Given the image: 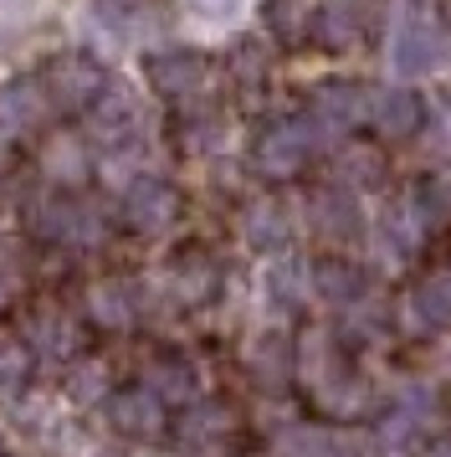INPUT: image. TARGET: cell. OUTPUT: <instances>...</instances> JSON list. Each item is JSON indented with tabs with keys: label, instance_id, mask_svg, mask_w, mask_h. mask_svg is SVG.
I'll return each instance as SVG.
<instances>
[{
	"label": "cell",
	"instance_id": "obj_3",
	"mask_svg": "<svg viewBox=\"0 0 451 457\" xmlns=\"http://www.w3.org/2000/svg\"><path fill=\"white\" fill-rule=\"evenodd\" d=\"M41 87H46V98L57 113H87V108L98 104V93L108 87V67L93 57V52H57V57H46V67L37 72Z\"/></svg>",
	"mask_w": 451,
	"mask_h": 457
},
{
	"label": "cell",
	"instance_id": "obj_11",
	"mask_svg": "<svg viewBox=\"0 0 451 457\" xmlns=\"http://www.w3.org/2000/svg\"><path fill=\"white\" fill-rule=\"evenodd\" d=\"M180 442L190 447L195 457H226L231 453V442H236V406L226 401V395H195L180 416Z\"/></svg>",
	"mask_w": 451,
	"mask_h": 457
},
{
	"label": "cell",
	"instance_id": "obj_20",
	"mask_svg": "<svg viewBox=\"0 0 451 457\" xmlns=\"http://www.w3.org/2000/svg\"><path fill=\"white\" fill-rule=\"evenodd\" d=\"M236 231H242V242L251 252H262V257H277L287 252L292 242V216L277 195H251L242 211H236Z\"/></svg>",
	"mask_w": 451,
	"mask_h": 457
},
{
	"label": "cell",
	"instance_id": "obj_36",
	"mask_svg": "<svg viewBox=\"0 0 451 457\" xmlns=\"http://www.w3.org/2000/svg\"><path fill=\"white\" fill-rule=\"evenodd\" d=\"M426 457H451V442H436V447H430Z\"/></svg>",
	"mask_w": 451,
	"mask_h": 457
},
{
	"label": "cell",
	"instance_id": "obj_19",
	"mask_svg": "<svg viewBox=\"0 0 451 457\" xmlns=\"http://www.w3.org/2000/svg\"><path fill=\"white\" fill-rule=\"evenodd\" d=\"M20 339L31 345V354H41V360H72L82 345V329L78 319H72V309H62V303H37V309L26 313V329H20Z\"/></svg>",
	"mask_w": 451,
	"mask_h": 457
},
{
	"label": "cell",
	"instance_id": "obj_37",
	"mask_svg": "<svg viewBox=\"0 0 451 457\" xmlns=\"http://www.w3.org/2000/svg\"><path fill=\"white\" fill-rule=\"evenodd\" d=\"M5 293H11V288H5V283H0V303H5Z\"/></svg>",
	"mask_w": 451,
	"mask_h": 457
},
{
	"label": "cell",
	"instance_id": "obj_5",
	"mask_svg": "<svg viewBox=\"0 0 451 457\" xmlns=\"http://www.w3.org/2000/svg\"><path fill=\"white\" fill-rule=\"evenodd\" d=\"M390 67H395V78H406V83H421V78L447 72L451 67V31L426 21V16L400 21L395 37H390Z\"/></svg>",
	"mask_w": 451,
	"mask_h": 457
},
{
	"label": "cell",
	"instance_id": "obj_29",
	"mask_svg": "<svg viewBox=\"0 0 451 457\" xmlns=\"http://www.w3.org/2000/svg\"><path fill=\"white\" fill-rule=\"evenodd\" d=\"M266 298H272V309H283V313H292L308 298V268L292 252L272 257V268H266Z\"/></svg>",
	"mask_w": 451,
	"mask_h": 457
},
{
	"label": "cell",
	"instance_id": "obj_2",
	"mask_svg": "<svg viewBox=\"0 0 451 457\" xmlns=\"http://www.w3.org/2000/svg\"><path fill=\"white\" fill-rule=\"evenodd\" d=\"M318 149H324V139L308 124V113H283V119H266L262 134L251 139V170L272 186H283L318 160Z\"/></svg>",
	"mask_w": 451,
	"mask_h": 457
},
{
	"label": "cell",
	"instance_id": "obj_24",
	"mask_svg": "<svg viewBox=\"0 0 451 457\" xmlns=\"http://www.w3.org/2000/svg\"><path fill=\"white\" fill-rule=\"evenodd\" d=\"M144 386L175 411V406H190V401L201 395V370H195L184 354H154V360L144 365Z\"/></svg>",
	"mask_w": 451,
	"mask_h": 457
},
{
	"label": "cell",
	"instance_id": "obj_15",
	"mask_svg": "<svg viewBox=\"0 0 451 457\" xmlns=\"http://www.w3.org/2000/svg\"><path fill=\"white\" fill-rule=\"evenodd\" d=\"M82 309L93 319V329L128 334L144 313V288L134 278H98V283H87V293H82Z\"/></svg>",
	"mask_w": 451,
	"mask_h": 457
},
{
	"label": "cell",
	"instance_id": "obj_21",
	"mask_svg": "<svg viewBox=\"0 0 451 457\" xmlns=\"http://www.w3.org/2000/svg\"><path fill=\"white\" fill-rule=\"evenodd\" d=\"M246 370L262 391H283L287 380H298V339L287 334H257L246 345Z\"/></svg>",
	"mask_w": 451,
	"mask_h": 457
},
{
	"label": "cell",
	"instance_id": "obj_23",
	"mask_svg": "<svg viewBox=\"0 0 451 457\" xmlns=\"http://www.w3.org/2000/svg\"><path fill=\"white\" fill-rule=\"evenodd\" d=\"M426 237H430V231L421 227V216L410 211L406 195H400V201H390V206L374 216V242L385 247L390 262H406V257H415V252L426 247Z\"/></svg>",
	"mask_w": 451,
	"mask_h": 457
},
{
	"label": "cell",
	"instance_id": "obj_13",
	"mask_svg": "<svg viewBox=\"0 0 451 457\" xmlns=\"http://www.w3.org/2000/svg\"><path fill=\"white\" fill-rule=\"evenodd\" d=\"M164 293L180 303V309H205L221 298V262L205 247H184L169 257L164 268Z\"/></svg>",
	"mask_w": 451,
	"mask_h": 457
},
{
	"label": "cell",
	"instance_id": "obj_6",
	"mask_svg": "<svg viewBox=\"0 0 451 457\" xmlns=\"http://www.w3.org/2000/svg\"><path fill=\"white\" fill-rule=\"evenodd\" d=\"M303 113H308V124L318 129L324 145H339V139H348L369 119V87L354 83V78H328V83H318L308 93Z\"/></svg>",
	"mask_w": 451,
	"mask_h": 457
},
{
	"label": "cell",
	"instance_id": "obj_38",
	"mask_svg": "<svg viewBox=\"0 0 451 457\" xmlns=\"http://www.w3.org/2000/svg\"><path fill=\"white\" fill-rule=\"evenodd\" d=\"M447 21H451V0H447Z\"/></svg>",
	"mask_w": 451,
	"mask_h": 457
},
{
	"label": "cell",
	"instance_id": "obj_27",
	"mask_svg": "<svg viewBox=\"0 0 451 457\" xmlns=\"http://www.w3.org/2000/svg\"><path fill=\"white\" fill-rule=\"evenodd\" d=\"M406 313H410V324H421V329H451V268L426 272L410 288Z\"/></svg>",
	"mask_w": 451,
	"mask_h": 457
},
{
	"label": "cell",
	"instance_id": "obj_34",
	"mask_svg": "<svg viewBox=\"0 0 451 457\" xmlns=\"http://www.w3.org/2000/svg\"><path fill=\"white\" fill-rule=\"evenodd\" d=\"M93 11H98L108 26H128L149 11V0H93Z\"/></svg>",
	"mask_w": 451,
	"mask_h": 457
},
{
	"label": "cell",
	"instance_id": "obj_35",
	"mask_svg": "<svg viewBox=\"0 0 451 457\" xmlns=\"http://www.w3.org/2000/svg\"><path fill=\"white\" fill-rule=\"evenodd\" d=\"M236 5H242V0H201V11H205V16H231Z\"/></svg>",
	"mask_w": 451,
	"mask_h": 457
},
{
	"label": "cell",
	"instance_id": "obj_16",
	"mask_svg": "<svg viewBox=\"0 0 451 457\" xmlns=\"http://www.w3.org/2000/svg\"><path fill=\"white\" fill-rule=\"evenodd\" d=\"M308 298H318L333 313L359 309L369 298V268H359L354 257H318L308 268Z\"/></svg>",
	"mask_w": 451,
	"mask_h": 457
},
{
	"label": "cell",
	"instance_id": "obj_31",
	"mask_svg": "<svg viewBox=\"0 0 451 457\" xmlns=\"http://www.w3.org/2000/svg\"><path fill=\"white\" fill-rule=\"evenodd\" d=\"M180 149L184 154H221L226 149V113L216 108H195V113H184L180 119Z\"/></svg>",
	"mask_w": 451,
	"mask_h": 457
},
{
	"label": "cell",
	"instance_id": "obj_8",
	"mask_svg": "<svg viewBox=\"0 0 451 457\" xmlns=\"http://www.w3.org/2000/svg\"><path fill=\"white\" fill-rule=\"evenodd\" d=\"M369 129L374 139L385 145H410L421 139L430 124V108H426V93H415V83H395V87H374L369 93Z\"/></svg>",
	"mask_w": 451,
	"mask_h": 457
},
{
	"label": "cell",
	"instance_id": "obj_33",
	"mask_svg": "<svg viewBox=\"0 0 451 457\" xmlns=\"http://www.w3.org/2000/svg\"><path fill=\"white\" fill-rule=\"evenodd\" d=\"M37 268V252H31V231H0V283L20 288Z\"/></svg>",
	"mask_w": 451,
	"mask_h": 457
},
{
	"label": "cell",
	"instance_id": "obj_10",
	"mask_svg": "<svg viewBox=\"0 0 451 457\" xmlns=\"http://www.w3.org/2000/svg\"><path fill=\"white\" fill-rule=\"evenodd\" d=\"M87 129H93V139H98L102 149H113L123 160V154L139 149V139H144V104L123 83H108L98 93V104L87 108Z\"/></svg>",
	"mask_w": 451,
	"mask_h": 457
},
{
	"label": "cell",
	"instance_id": "obj_4",
	"mask_svg": "<svg viewBox=\"0 0 451 457\" xmlns=\"http://www.w3.org/2000/svg\"><path fill=\"white\" fill-rule=\"evenodd\" d=\"M184 211V195L180 186L169 180V175H154V170H144L134 175L119 195V216L128 231H139V237H164V231L180 221Z\"/></svg>",
	"mask_w": 451,
	"mask_h": 457
},
{
	"label": "cell",
	"instance_id": "obj_9",
	"mask_svg": "<svg viewBox=\"0 0 451 457\" xmlns=\"http://www.w3.org/2000/svg\"><path fill=\"white\" fill-rule=\"evenodd\" d=\"M303 216H308V227L318 231L324 242H333V247H344V242H354V237H365V206H359V190H348L344 180H333V175H328L324 186L308 190Z\"/></svg>",
	"mask_w": 451,
	"mask_h": 457
},
{
	"label": "cell",
	"instance_id": "obj_17",
	"mask_svg": "<svg viewBox=\"0 0 451 457\" xmlns=\"http://www.w3.org/2000/svg\"><path fill=\"white\" fill-rule=\"evenodd\" d=\"M374 31V16H369L365 0H318V16H313V42L344 57V52H359Z\"/></svg>",
	"mask_w": 451,
	"mask_h": 457
},
{
	"label": "cell",
	"instance_id": "obj_18",
	"mask_svg": "<svg viewBox=\"0 0 451 457\" xmlns=\"http://www.w3.org/2000/svg\"><path fill=\"white\" fill-rule=\"evenodd\" d=\"M57 108L46 98L41 78H5L0 83V134L5 139H31Z\"/></svg>",
	"mask_w": 451,
	"mask_h": 457
},
{
	"label": "cell",
	"instance_id": "obj_14",
	"mask_svg": "<svg viewBox=\"0 0 451 457\" xmlns=\"http://www.w3.org/2000/svg\"><path fill=\"white\" fill-rule=\"evenodd\" d=\"M37 175L57 190H82L93 175V145L72 129H52L37 145Z\"/></svg>",
	"mask_w": 451,
	"mask_h": 457
},
{
	"label": "cell",
	"instance_id": "obj_7",
	"mask_svg": "<svg viewBox=\"0 0 451 457\" xmlns=\"http://www.w3.org/2000/svg\"><path fill=\"white\" fill-rule=\"evenodd\" d=\"M144 83L164 104H195L210 83V62L195 46H160L144 57Z\"/></svg>",
	"mask_w": 451,
	"mask_h": 457
},
{
	"label": "cell",
	"instance_id": "obj_32",
	"mask_svg": "<svg viewBox=\"0 0 451 457\" xmlns=\"http://www.w3.org/2000/svg\"><path fill=\"white\" fill-rule=\"evenodd\" d=\"M37 370V354L20 334H0V395H16Z\"/></svg>",
	"mask_w": 451,
	"mask_h": 457
},
{
	"label": "cell",
	"instance_id": "obj_26",
	"mask_svg": "<svg viewBox=\"0 0 451 457\" xmlns=\"http://www.w3.org/2000/svg\"><path fill=\"white\" fill-rule=\"evenodd\" d=\"M62 391H67L72 406H98V401H108V391H113V365H108L102 354H82L78 350L72 360H67Z\"/></svg>",
	"mask_w": 451,
	"mask_h": 457
},
{
	"label": "cell",
	"instance_id": "obj_12",
	"mask_svg": "<svg viewBox=\"0 0 451 457\" xmlns=\"http://www.w3.org/2000/svg\"><path fill=\"white\" fill-rule=\"evenodd\" d=\"M102 411H108V427H113L119 436H128V442H160V436L169 432V406H164L149 386L108 391Z\"/></svg>",
	"mask_w": 451,
	"mask_h": 457
},
{
	"label": "cell",
	"instance_id": "obj_22",
	"mask_svg": "<svg viewBox=\"0 0 451 457\" xmlns=\"http://www.w3.org/2000/svg\"><path fill=\"white\" fill-rule=\"evenodd\" d=\"M328 175L333 180H344L348 190H369L385 180V149L374 145V139H339L333 145V160H328Z\"/></svg>",
	"mask_w": 451,
	"mask_h": 457
},
{
	"label": "cell",
	"instance_id": "obj_1",
	"mask_svg": "<svg viewBox=\"0 0 451 457\" xmlns=\"http://www.w3.org/2000/svg\"><path fill=\"white\" fill-rule=\"evenodd\" d=\"M26 231L46 242V247L62 252H82V247H98L108 237V216H102L98 201H87L82 190H57L46 186L26 201Z\"/></svg>",
	"mask_w": 451,
	"mask_h": 457
},
{
	"label": "cell",
	"instance_id": "obj_30",
	"mask_svg": "<svg viewBox=\"0 0 451 457\" xmlns=\"http://www.w3.org/2000/svg\"><path fill=\"white\" fill-rule=\"evenodd\" d=\"M410 211L421 216V227L426 231H441L451 221V180L447 175H426V180H415V186L406 190Z\"/></svg>",
	"mask_w": 451,
	"mask_h": 457
},
{
	"label": "cell",
	"instance_id": "obj_25",
	"mask_svg": "<svg viewBox=\"0 0 451 457\" xmlns=\"http://www.w3.org/2000/svg\"><path fill=\"white\" fill-rule=\"evenodd\" d=\"M313 16L318 0H262V26L283 52H303L313 42Z\"/></svg>",
	"mask_w": 451,
	"mask_h": 457
},
{
	"label": "cell",
	"instance_id": "obj_28",
	"mask_svg": "<svg viewBox=\"0 0 451 457\" xmlns=\"http://www.w3.org/2000/svg\"><path fill=\"white\" fill-rule=\"evenodd\" d=\"M226 72H231L236 93L257 98V93H266V83H272V52H266L257 37H242V42H231V52H226Z\"/></svg>",
	"mask_w": 451,
	"mask_h": 457
}]
</instances>
